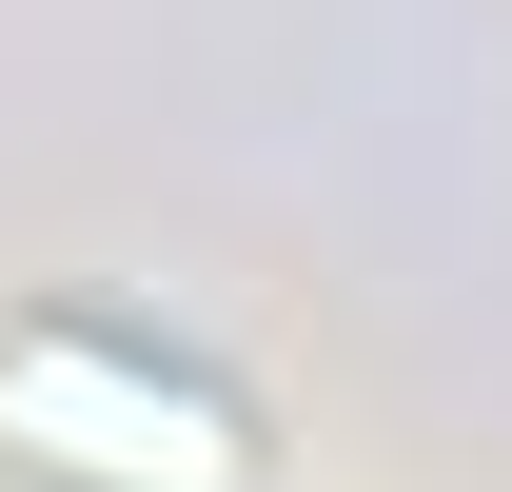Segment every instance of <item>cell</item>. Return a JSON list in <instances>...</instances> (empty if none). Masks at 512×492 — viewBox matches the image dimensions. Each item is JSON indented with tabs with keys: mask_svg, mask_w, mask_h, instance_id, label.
Returning <instances> with one entry per match:
<instances>
[{
	"mask_svg": "<svg viewBox=\"0 0 512 492\" xmlns=\"http://www.w3.org/2000/svg\"><path fill=\"white\" fill-rule=\"evenodd\" d=\"M0 453L40 492H256L237 394L178 374V355H138V335H79V315L0 335Z\"/></svg>",
	"mask_w": 512,
	"mask_h": 492,
	"instance_id": "obj_1",
	"label": "cell"
}]
</instances>
